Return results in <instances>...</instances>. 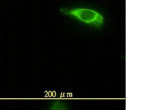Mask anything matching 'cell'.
Returning <instances> with one entry per match:
<instances>
[{
	"mask_svg": "<svg viewBox=\"0 0 147 110\" xmlns=\"http://www.w3.org/2000/svg\"><path fill=\"white\" fill-rule=\"evenodd\" d=\"M60 11L64 15L74 18L81 23L96 28H100L105 23V17L99 11L89 8H62Z\"/></svg>",
	"mask_w": 147,
	"mask_h": 110,
	"instance_id": "cell-1",
	"label": "cell"
}]
</instances>
